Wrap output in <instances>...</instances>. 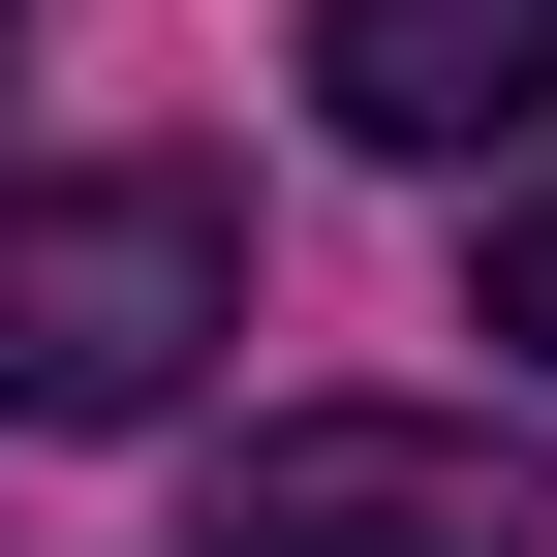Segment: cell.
<instances>
[{
  "instance_id": "4",
  "label": "cell",
  "mask_w": 557,
  "mask_h": 557,
  "mask_svg": "<svg viewBox=\"0 0 557 557\" xmlns=\"http://www.w3.org/2000/svg\"><path fill=\"white\" fill-rule=\"evenodd\" d=\"M496 341L557 372V186H496Z\"/></svg>"
},
{
  "instance_id": "3",
  "label": "cell",
  "mask_w": 557,
  "mask_h": 557,
  "mask_svg": "<svg viewBox=\"0 0 557 557\" xmlns=\"http://www.w3.org/2000/svg\"><path fill=\"white\" fill-rule=\"evenodd\" d=\"M310 94L372 156H496V124H557V0H310Z\"/></svg>"
},
{
  "instance_id": "5",
  "label": "cell",
  "mask_w": 557,
  "mask_h": 557,
  "mask_svg": "<svg viewBox=\"0 0 557 557\" xmlns=\"http://www.w3.org/2000/svg\"><path fill=\"white\" fill-rule=\"evenodd\" d=\"M0 62H32V32H0Z\"/></svg>"
},
{
  "instance_id": "1",
  "label": "cell",
  "mask_w": 557,
  "mask_h": 557,
  "mask_svg": "<svg viewBox=\"0 0 557 557\" xmlns=\"http://www.w3.org/2000/svg\"><path fill=\"white\" fill-rule=\"evenodd\" d=\"M248 341V218L186 156H0V434H156Z\"/></svg>"
},
{
  "instance_id": "2",
  "label": "cell",
  "mask_w": 557,
  "mask_h": 557,
  "mask_svg": "<svg viewBox=\"0 0 557 557\" xmlns=\"http://www.w3.org/2000/svg\"><path fill=\"white\" fill-rule=\"evenodd\" d=\"M186 557H557V465L403 434V403H278V434H218Z\"/></svg>"
}]
</instances>
